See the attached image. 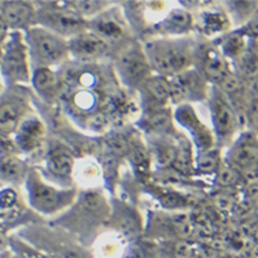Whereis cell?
Returning <instances> with one entry per match:
<instances>
[{
  "mask_svg": "<svg viewBox=\"0 0 258 258\" xmlns=\"http://www.w3.org/2000/svg\"><path fill=\"white\" fill-rule=\"evenodd\" d=\"M111 216V201L100 188H85L80 191L75 205L66 210L54 225L79 238H87L109 223Z\"/></svg>",
  "mask_w": 258,
  "mask_h": 258,
  "instance_id": "obj_1",
  "label": "cell"
},
{
  "mask_svg": "<svg viewBox=\"0 0 258 258\" xmlns=\"http://www.w3.org/2000/svg\"><path fill=\"white\" fill-rule=\"evenodd\" d=\"M143 45L157 76L170 79L195 66L198 44L189 37H157L147 40Z\"/></svg>",
  "mask_w": 258,
  "mask_h": 258,
  "instance_id": "obj_2",
  "label": "cell"
},
{
  "mask_svg": "<svg viewBox=\"0 0 258 258\" xmlns=\"http://www.w3.org/2000/svg\"><path fill=\"white\" fill-rule=\"evenodd\" d=\"M20 238L43 255L50 258H95L84 244L68 231L30 224L20 231Z\"/></svg>",
  "mask_w": 258,
  "mask_h": 258,
  "instance_id": "obj_3",
  "label": "cell"
},
{
  "mask_svg": "<svg viewBox=\"0 0 258 258\" xmlns=\"http://www.w3.org/2000/svg\"><path fill=\"white\" fill-rule=\"evenodd\" d=\"M24 185L30 209L45 217L63 214L75 205L79 197V189L76 187L63 188L50 183L37 169H30Z\"/></svg>",
  "mask_w": 258,
  "mask_h": 258,
  "instance_id": "obj_4",
  "label": "cell"
},
{
  "mask_svg": "<svg viewBox=\"0 0 258 258\" xmlns=\"http://www.w3.org/2000/svg\"><path fill=\"white\" fill-rule=\"evenodd\" d=\"M25 41L32 69H56L69 62V40L43 26L35 25L26 30Z\"/></svg>",
  "mask_w": 258,
  "mask_h": 258,
  "instance_id": "obj_5",
  "label": "cell"
},
{
  "mask_svg": "<svg viewBox=\"0 0 258 258\" xmlns=\"http://www.w3.org/2000/svg\"><path fill=\"white\" fill-rule=\"evenodd\" d=\"M2 75L9 87H21L32 81V63L24 32H10L2 40Z\"/></svg>",
  "mask_w": 258,
  "mask_h": 258,
  "instance_id": "obj_6",
  "label": "cell"
},
{
  "mask_svg": "<svg viewBox=\"0 0 258 258\" xmlns=\"http://www.w3.org/2000/svg\"><path fill=\"white\" fill-rule=\"evenodd\" d=\"M114 70L125 87L135 90H140L144 81L154 75L144 45L135 40H128L118 45L114 54Z\"/></svg>",
  "mask_w": 258,
  "mask_h": 258,
  "instance_id": "obj_7",
  "label": "cell"
},
{
  "mask_svg": "<svg viewBox=\"0 0 258 258\" xmlns=\"http://www.w3.org/2000/svg\"><path fill=\"white\" fill-rule=\"evenodd\" d=\"M35 5L37 9L36 25L68 40L88 30V21L72 10L69 2H35Z\"/></svg>",
  "mask_w": 258,
  "mask_h": 258,
  "instance_id": "obj_8",
  "label": "cell"
},
{
  "mask_svg": "<svg viewBox=\"0 0 258 258\" xmlns=\"http://www.w3.org/2000/svg\"><path fill=\"white\" fill-rule=\"evenodd\" d=\"M208 107L216 142L221 149H228L233 140L238 138L242 128L238 113L223 91L213 85L209 94Z\"/></svg>",
  "mask_w": 258,
  "mask_h": 258,
  "instance_id": "obj_9",
  "label": "cell"
},
{
  "mask_svg": "<svg viewBox=\"0 0 258 258\" xmlns=\"http://www.w3.org/2000/svg\"><path fill=\"white\" fill-rule=\"evenodd\" d=\"M192 221L184 212H150L146 224V235L161 242L187 240L194 233Z\"/></svg>",
  "mask_w": 258,
  "mask_h": 258,
  "instance_id": "obj_10",
  "label": "cell"
},
{
  "mask_svg": "<svg viewBox=\"0 0 258 258\" xmlns=\"http://www.w3.org/2000/svg\"><path fill=\"white\" fill-rule=\"evenodd\" d=\"M224 161L242 174L258 172V135L242 131L227 149Z\"/></svg>",
  "mask_w": 258,
  "mask_h": 258,
  "instance_id": "obj_11",
  "label": "cell"
},
{
  "mask_svg": "<svg viewBox=\"0 0 258 258\" xmlns=\"http://www.w3.org/2000/svg\"><path fill=\"white\" fill-rule=\"evenodd\" d=\"M173 117L174 122H177L189 136V139L197 149V154L216 147L217 142L214 138L213 131L199 118L192 104L185 103L177 106L174 110Z\"/></svg>",
  "mask_w": 258,
  "mask_h": 258,
  "instance_id": "obj_12",
  "label": "cell"
},
{
  "mask_svg": "<svg viewBox=\"0 0 258 258\" xmlns=\"http://www.w3.org/2000/svg\"><path fill=\"white\" fill-rule=\"evenodd\" d=\"M29 99L25 95L20 94V91H10L2 94L0 103V129L2 136H13L18 131L21 124L30 115Z\"/></svg>",
  "mask_w": 258,
  "mask_h": 258,
  "instance_id": "obj_13",
  "label": "cell"
},
{
  "mask_svg": "<svg viewBox=\"0 0 258 258\" xmlns=\"http://www.w3.org/2000/svg\"><path fill=\"white\" fill-rule=\"evenodd\" d=\"M194 68L213 87H219L233 72L231 60L221 54L217 45H198Z\"/></svg>",
  "mask_w": 258,
  "mask_h": 258,
  "instance_id": "obj_14",
  "label": "cell"
},
{
  "mask_svg": "<svg viewBox=\"0 0 258 258\" xmlns=\"http://www.w3.org/2000/svg\"><path fill=\"white\" fill-rule=\"evenodd\" d=\"M111 45L90 29L69 39L70 59L84 64H98L111 52Z\"/></svg>",
  "mask_w": 258,
  "mask_h": 258,
  "instance_id": "obj_15",
  "label": "cell"
},
{
  "mask_svg": "<svg viewBox=\"0 0 258 258\" xmlns=\"http://www.w3.org/2000/svg\"><path fill=\"white\" fill-rule=\"evenodd\" d=\"M107 225L119 236L134 242L144 231L143 219L138 209L118 199H111V216Z\"/></svg>",
  "mask_w": 258,
  "mask_h": 258,
  "instance_id": "obj_16",
  "label": "cell"
},
{
  "mask_svg": "<svg viewBox=\"0 0 258 258\" xmlns=\"http://www.w3.org/2000/svg\"><path fill=\"white\" fill-rule=\"evenodd\" d=\"M45 173L50 176L52 181L63 188L75 187L76 162L75 157L69 150L56 146L47 151L45 154Z\"/></svg>",
  "mask_w": 258,
  "mask_h": 258,
  "instance_id": "obj_17",
  "label": "cell"
},
{
  "mask_svg": "<svg viewBox=\"0 0 258 258\" xmlns=\"http://www.w3.org/2000/svg\"><path fill=\"white\" fill-rule=\"evenodd\" d=\"M37 9L35 3L25 0H10L0 3V17L2 26L10 32H24L36 25Z\"/></svg>",
  "mask_w": 258,
  "mask_h": 258,
  "instance_id": "obj_18",
  "label": "cell"
},
{
  "mask_svg": "<svg viewBox=\"0 0 258 258\" xmlns=\"http://www.w3.org/2000/svg\"><path fill=\"white\" fill-rule=\"evenodd\" d=\"M110 7L98 17L88 21V29L102 39L106 40L111 47L128 41V28L126 21L119 15L118 11Z\"/></svg>",
  "mask_w": 258,
  "mask_h": 258,
  "instance_id": "obj_19",
  "label": "cell"
},
{
  "mask_svg": "<svg viewBox=\"0 0 258 258\" xmlns=\"http://www.w3.org/2000/svg\"><path fill=\"white\" fill-rule=\"evenodd\" d=\"M30 84L37 96L47 104H54L64 91V84L59 73L48 68L33 69Z\"/></svg>",
  "mask_w": 258,
  "mask_h": 258,
  "instance_id": "obj_20",
  "label": "cell"
},
{
  "mask_svg": "<svg viewBox=\"0 0 258 258\" xmlns=\"http://www.w3.org/2000/svg\"><path fill=\"white\" fill-rule=\"evenodd\" d=\"M45 124L36 115H29L14 135V142L20 153L32 154L43 147L45 139Z\"/></svg>",
  "mask_w": 258,
  "mask_h": 258,
  "instance_id": "obj_21",
  "label": "cell"
},
{
  "mask_svg": "<svg viewBox=\"0 0 258 258\" xmlns=\"http://www.w3.org/2000/svg\"><path fill=\"white\" fill-rule=\"evenodd\" d=\"M154 29L161 37H185L195 29V17L185 9H170Z\"/></svg>",
  "mask_w": 258,
  "mask_h": 258,
  "instance_id": "obj_22",
  "label": "cell"
},
{
  "mask_svg": "<svg viewBox=\"0 0 258 258\" xmlns=\"http://www.w3.org/2000/svg\"><path fill=\"white\" fill-rule=\"evenodd\" d=\"M140 95L143 100L144 113L154 110L166 109V104L170 102V87L169 79L162 76L153 75L144 81L140 87Z\"/></svg>",
  "mask_w": 258,
  "mask_h": 258,
  "instance_id": "obj_23",
  "label": "cell"
},
{
  "mask_svg": "<svg viewBox=\"0 0 258 258\" xmlns=\"http://www.w3.org/2000/svg\"><path fill=\"white\" fill-rule=\"evenodd\" d=\"M232 26V20L225 9H208L202 10L195 17V29H198L199 33L206 37L227 35L231 32Z\"/></svg>",
  "mask_w": 258,
  "mask_h": 258,
  "instance_id": "obj_24",
  "label": "cell"
},
{
  "mask_svg": "<svg viewBox=\"0 0 258 258\" xmlns=\"http://www.w3.org/2000/svg\"><path fill=\"white\" fill-rule=\"evenodd\" d=\"M174 79L183 91L185 103L191 104L192 102L208 100L212 85L198 69L192 68L181 75L174 76Z\"/></svg>",
  "mask_w": 258,
  "mask_h": 258,
  "instance_id": "obj_25",
  "label": "cell"
},
{
  "mask_svg": "<svg viewBox=\"0 0 258 258\" xmlns=\"http://www.w3.org/2000/svg\"><path fill=\"white\" fill-rule=\"evenodd\" d=\"M174 142L169 139V136L166 135H151L149 150L151 154V161H154L157 166L159 168L173 166L177 154V143Z\"/></svg>",
  "mask_w": 258,
  "mask_h": 258,
  "instance_id": "obj_26",
  "label": "cell"
},
{
  "mask_svg": "<svg viewBox=\"0 0 258 258\" xmlns=\"http://www.w3.org/2000/svg\"><path fill=\"white\" fill-rule=\"evenodd\" d=\"M30 172L25 161L18 155L2 157V184L3 187H18L25 184L26 177Z\"/></svg>",
  "mask_w": 258,
  "mask_h": 258,
  "instance_id": "obj_27",
  "label": "cell"
},
{
  "mask_svg": "<svg viewBox=\"0 0 258 258\" xmlns=\"http://www.w3.org/2000/svg\"><path fill=\"white\" fill-rule=\"evenodd\" d=\"M251 41L253 39H250L243 30L239 28V29L231 30L227 35L221 36L217 47L221 51V54L232 63L233 60L238 59L239 56L247 50Z\"/></svg>",
  "mask_w": 258,
  "mask_h": 258,
  "instance_id": "obj_28",
  "label": "cell"
},
{
  "mask_svg": "<svg viewBox=\"0 0 258 258\" xmlns=\"http://www.w3.org/2000/svg\"><path fill=\"white\" fill-rule=\"evenodd\" d=\"M233 72L243 79L246 83L258 76V44L257 40H253L248 48L238 59L232 62Z\"/></svg>",
  "mask_w": 258,
  "mask_h": 258,
  "instance_id": "obj_29",
  "label": "cell"
},
{
  "mask_svg": "<svg viewBox=\"0 0 258 258\" xmlns=\"http://www.w3.org/2000/svg\"><path fill=\"white\" fill-rule=\"evenodd\" d=\"M72 109L76 110V115L84 114L85 119L98 113L99 107V94L95 90H75L70 96Z\"/></svg>",
  "mask_w": 258,
  "mask_h": 258,
  "instance_id": "obj_30",
  "label": "cell"
},
{
  "mask_svg": "<svg viewBox=\"0 0 258 258\" xmlns=\"http://www.w3.org/2000/svg\"><path fill=\"white\" fill-rule=\"evenodd\" d=\"M224 164L221 149L214 147L212 150L198 153L195 157V173L204 176H217Z\"/></svg>",
  "mask_w": 258,
  "mask_h": 258,
  "instance_id": "obj_31",
  "label": "cell"
},
{
  "mask_svg": "<svg viewBox=\"0 0 258 258\" xmlns=\"http://www.w3.org/2000/svg\"><path fill=\"white\" fill-rule=\"evenodd\" d=\"M227 6V13L231 17L233 25L242 28L247 24L258 9V2H228L224 3Z\"/></svg>",
  "mask_w": 258,
  "mask_h": 258,
  "instance_id": "obj_32",
  "label": "cell"
},
{
  "mask_svg": "<svg viewBox=\"0 0 258 258\" xmlns=\"http://www.w3.org/2000/svg\"><path fill=\"white\" fill-rule=\"evenodd\" d=\"M151 192L158 199L161 206L168 210L181 212V209H185V206H188V199L185 198V195L177 192L174 189L165 188V187H153Z\"/></svg>",
  "mask_w": 258,
  "mask_h": 258,
  "instance_id": "obj_33",
  "label": "cell"
},
{
  "mask_svg": "<svg viewBox=\"0 0 258 258\" xmlns=\"http://www.w3.org/2000/svg\"><path fill=\"white\" fill-rule=\"evenodd\" d=\"M113 3L110 2H102V0H76V2H69V6L72 10L76 11L80 17L84 20L90 21L95 17H98L106 10H109Z\"/></svg>",
  "mask_w": 258,
  "mask_h": 258,
  "instance_id": "obj_34",
  "label": "cell"
},
{
  "mask_svg": "<svg viewBox=\"0 0 258 258\" xmlns=\"http://www.w3.org/2000/svg\"><path fill=\"white\" fill-rule=\"evenodd\" d=\"M2 224L15 219L21 213L20 210V194L14 187H3L2 188Z\"/></svg>",
  "mask_w": 258,
  "mask_h": 258,
  "instance_id": "obj_35",
  "label": "cell"
},
{
  "mask_svg": "<svg viewBox=\"0 0 258 258\" xmlns=\"http://www.w3.org/2000/svg\"><path fill=\"white\" fill-rule=\"evenodd\" d=\"M161 258H191L192 247L187 240H169L158 244Z\"/></svg>",
  "mask_w": 258,
  "mask_h": 258,
  "instance_id": "obj_36",
  "label": "cell"
},
{
  "mask_svg": "<svg viewBox=\"0 0 258 258\" xmlns=\"http://www.w3.org/2000/svg\"><path fill=\"white\" fill-rule=\"evenodd\" d=\"M121 258H161L158 244L149 242H132L125 247Z\"/></svg>",
  "mask_w": 258,
  "mask_h": 258,
  "instance_id": "obj_37",
  "label": "cell"
},
{
  "mask_svg": "<svg viewBox=\"0 0 258 258\" xmlns=\"http://www.w3.org/2000/svg\"><path fill=\"white\" fill-rule=\"evenodd\" d=\"M242 176L243 174L239 170H236L233 166L224 161L223 166L219 170L216 179H217V184H220L224 188H233V187H238L239 183L242 181Z\"/></svg>",
  "mask_w": 258,
  "mask_h": 258,
  "instance_id": "obj_38",
  "label": "cell"
},
{
  "mask_svg": "<svg viewBox=\"0 0 258 258\" xmlns=\"http://www.w3.org/2000/svg\"><path fill=\"white\" fill-rule=\"evenodd\" d=\"M129 147H131V138L125 136L121 132L109 135V138H107V150L111 154H114L118 158L128 157Z\"/></svg>",
  "mask_w": 258,
  "mask_h": 258,
  "instance_id": "obj_39",
  "label": "cell"
},
{
  "mask_svg": "<svg viewBox=\"0 0 258 258\" xmlns=\"http://www.w3.org/2000/svg\"><path fill=\"white\" fill-rule=\"evenodd\" d=\"M246 122H247V131L258 135V98L253 95L248 100L247 109H246Z\"/></svg>",
  "mask_w": 258,
  "mask_h": 258,
  "instance_id": "obj_40",
  "label": "cell"
},
{
  "mask_svg": "<svg viewBox=\"0 0 258 258\" xmlns=\"http://www.w3.org/2000/svg\"><path fill=\"white\" fill-rule=\"evenodd\" d=\"M240 29L243 30L244 33L253 40H258V9L255 10V13L253 14V17L250 18L247 24L244 26H242Z\"/></svg>",
  "mask_w": 258,
  "mask_h": 258,
  "instance_id": "obj_41",
  "label": "cell"
},
{
  "mask_svg": "<svg viewBox=\"0 0 258 258\" xmlns=\"http://www.w3.org/2000/svg\"><path fill=\"white\" fill-rule=\"evenodd\" d=\"M247 88L250 91V94L258 98V76H255L253 80H250L247 83Z\"/></svg>",
  "mask_w": 258,
  "mask_h": 258,
  "instance_id": "obj_42",
  "label": "cell"
},
{
  "mask_svg": "<svg viewBox=\"0 0 258 258\" xmlns=\"http://www.w3.org/2000/svg\"><path fill=\"white\" fill-rule=\"evenodd\" d=\"M24 258H50V257H47V255H43V254L39 253V251H36L35 257H32V255H24Z\"/></svg>",
  "mask_w": 258,
  "mask_h": 258,
  "instance_id": "obj_43",
  "label": "cell"
},
{
  "mask_svg": "<svg viewBox=\"0 0 258 258\" xmlns=\"http://www.w3.org/2000/svg\"><path fill=\"white\" fill-rule=\"evenodd\" d=\"M257 44H258V40H257Z\"/></svg>",
  "mask_w": 258,
  "mask_h": 258,
  "instance_id": "obj_44",
  "label": "cell"
}]
</instances>
